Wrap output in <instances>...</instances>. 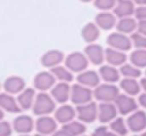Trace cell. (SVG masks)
I'll list each match as a JSON object with an SVG mask.
<instances>
[{"mask_svg": "<svg viewBox=\"0 0 146 136\" xmlns=\"http://www.w3.org/2000/svg\"><path fill=\"white\" fill-rule=\"evenodd\" d=\"M145 74H146V73H145Z\"/></svg>", "mask_w": 146, "mask_h": 136, "instance_id": "7dc6e473", "label": "cell"}, {"mask_svg": "<svg viewBox=\"0 0 146 136\" xmlns=\"http://www.w3.org/2000/svg\"><path fill=\"white\" fill-rule=\"evenodd\" d=\"M134 3L139 6H146V0H133Z\"/></svg>", "mask_w": 146, "mask_h": 136, "instance_id": "60d3db41", "label": "cell"}, {"mask_svg": "<svg viewBox=\"0 0 146 136\" xmlns=\"http://www.w3.org/2000/svg\"><path fill=\"white\" fill-rule=\"evenodd\" d=\"M116 115V108L109 102L101 103L99 106V119L102 122H108L112 120Z\"/></svg>", "mask_w": 146, "mask_h": 136, "instance_id": "44dd1931", "label": "cell"}, {"mask_svg": "<svg viewBox=\"0 0 146 136\" xmlns=\"http://www.w3.org/2000/svg\"><path fill=\"white\" fill-rule=\"evenodd\" d=\"M92 97V92L89 88L81 84H74L71 88V99L75 104L82 105L90 101Z\"/></svg>", "mask_w": 146, "mask_h": 136, "instance_id": "5b68a950", "label": "cell"}, {"mask_svg": "<svg viewBox=\"0 0 146 136\" xmlns=\"http://www.w3.org/2000/svg\"><path fill=\"white\" fill-rule=\"evenodd\" d=\"M63 128H64L68 133H70L72 136L79 135V134L83 133V132L85 131V126L82 123L77 122V121L69 122V123H67Z\"/></svg>", "mask_w": 146, "mask_h": 136, "instance_id": "4dcf8cb0", "label": "cell"}, {"mask_svg": "<svg viewBox=\"0 0 146 136\" xmlns=\"http://www.w3.org/2000/svg\"><path fill=\"white\" fill-rule=\"evenodd\" d=\"M0 104L5 110L9 112H19L20 111V105L16 103L14 97L6 94H2L0 96Z\"/></svg>", "mask_w": 146, "mask_h": 136, "instance_id": "4316f807", "label": "cell"}, {"mask_svg": "<svg viewBox=\"0 0 146 136\" xmlns=\"http://www.w3.org/2000/svg\"><path fill=\"white\" fill-rule=\"evenodd\" d=\"M77 80L79 84L86 88H94V86L97 88L100 82V78L99 75L94 71H84L78 75Z\"/></svg>", "mask_w": 146, "mask_h": 136, "instance_id": "7c38bea8", "label": "cell"}, {"mask_svg": "<svg viewBox=\"0 0 146 136\" xmlns=\"http://www.w3.org/2000/svg\"><path fill=\"white\" fill-rule=\"evenodd\" d=\"M52 95L58 102H64L71 95L70 86L67 82H59L52 88Z\"/></svg>", "mask_w": 146, "mask_h": 136, "instance_id": "ac0fdd59", "label": "cell"}, {"mask_svg": "<svg viewBox=\"0 0 146 136\" xmlns=\"http://www.w3.org/2000/svg\"><path fill=\"white\" fill-rule=\"evenodd\" d=\"M37 129L42 134L52 133L56 129V122L50 117H41L37 120Z\"/></svg>", "mask_w": 146, "mask_h": 136, "instance_id": "603a6c76", "label": "cell"}, {"mask_svg": "<svg viewBox=\"0 0 146 136\" xmlns=\"http://www.w3.org/2000/svg\"><path fill=\"white\" fill-rule=\"evenodd\" d=\"M120 88L129 95H135L140 92V84L136 82L135 78H124L120 82Z\"/></svg>", "mask_w": 146, "mask_h": 136, "instance_id": "d4e9b609", "label": "cell"}, {"mask_svg": "<svg viewBox=\"0 0 146 136\" xmlns=\"http://www.w3.org/2000/svg\"><path fill=\"white\" fill-rule=\"evenodd\" d=\"M106 136H118V135H115V134H113V133H107Z\"/></svg>", "mask_w": 146, "mask_h": 136, "instance_id": "ee69618b", "label": "cell"}, {"mask_svg": "<svg viewBox=\"0 0 146 136\" xmlns=\"http://www.w3.org/2000/svg\"><path fill=\"white\" fill-rule=\"evenodd\" d=\"M120 74L126 78H136L140 76L141 71L132 64H124L120 68Z\"/></svg>", "mask_w": 146, "mask_h": 136, "instance_id": "f546056e", "label": "cell"}, {"mask_svg": "<svg viewBox=\"0 0 146 136\" xmlns=\"http://www.w3.org/2000/svg\"><path fill=\"white\" fill-rule=\"evenodd\" d=\"M137 29H138V32H139L140 34L146 36V20L139 21V22H138V28Z\"/></svg>", "mask_w": 146, "mask_h": 136, "instance_id": "8d00e7d4", "label": "cell"}, {"mask_svg": "<svg viewBox=\"0 0 146 136\" xmlns=\"http://www.w3.org/2000/svg\"><path fill=\"white\" fill-rule=\"evenodd\" d=\"M117 108L122 114H127L137 108V104L133 97L126 94H119L115 99Z\"/></svg>", "mask_w": 146, "mask_h": 136, "instance_id": "8fae6325", "label": "cell"}, {"mask_svg": "<svg viewBox=\"0 0 146 136\" xmlns=\"http://www.w3.org/2000/svg\"><path fill=\"white\" fill-rule=\"evenodd\" d=\"M77 113L78 117L81 121L92 122L96 118V114H97L96 104L93 103V102H88L86 104L78 105Z\"/></svg>", "mask_w": 146, "mask_h": 136, "instance_id": "9c48e42d", "label": "cell"}, {"mask_svg": "<svg viewBox=\"0 0 146 136\" xmlns=\"http://www.w3.org/2000/svg\"><path fill=\"white\" fill-rule=\"evenodd\" d=\"M82 2H91V1H94V0H80Z\"/></svg>", "mask_w": 146, "mask_h": 136, "instance_id": "7bdbcfd3", "label": "cell"}, {"mask_svg": "<svg viewBox=\"0 0 146 136\" xmlns=\"http://www.w3.org/2000/svg\"><path fill=\"white\" fill-rule=\"evenodd\" d=\"M119 95L118 88L112 84H103L98 86L94 90V96L98 100L104 102H109L111 100H115Z\"/></svg>", "mask_w": 146, "mask_h": 136, "instance_id": "7a4b0ae2", "label": "cell"}, {"mask_svg": "<svg viewBox=\"0 0 146 136\" xmlns=\"http://www.w3.org/2000/svg\"><path fill=\"white\" fill-rule=\"evenodd\" d=\"M75 115V111L71 107L70 105H63L58 108V110L55 113V117L59 122L66 123V122L71 121L73 117Z\"/></svg>", "mask_w": 146, "mask_h": 136, "instance_id": "484cf974", "label": "cell"}, {"mask_svg": "<svg viewBox=\"0 0 146 136\" xmlns=\"http://www.w3.org/2000/svg\"><path fill=\"white\" fill-rule=\"evenodd\" d=\"M107 130L104 127H100L98 129H96V131L93 133V136H106L107 135Z\"/></svg>", "mask_w": 146, "mask_h": 136, "instance_id": "74e56055", "label": "cell"}, {"mask_svg": "<svg viewBox=\"0 0 146 136\" xmlns=\"http://www.w3.org/2000/svg\"><path fill=\"white\" fill-rule=\"evenodd\" d=\"M14 127L16 131L20 132V133H27V132L31 131L33 127L32 119L27 115L19 116L15 119Z\"/></svg>", "mask_w": 146, "mask_h": 136, "instance_id": "cb8c5ba5", "label": "cell"}, {"mask_svg": "<svg viewBox=\"0 0 146 136\" xmlns=\"http://www.w3.org/2000/svg\"><path fill=\"white\" fill-rule=\"evenodd\" d=\"M55 76L52 73L41 72L37 74L34 78V86L39 90H47L52 88L55 84Z\"/></svg>", "mask_w": 146, "mask_h": 136, "instance_id": "ba28073f", "label": "cell"}, {"mask_svg": "<svg viewBox=\"0 0 146 136\" xmlns=\"http://www.w3.org/2000/svg\"><path fill=\"white\" fill-rule=\"evenodd\" d=\"M0 134H1V136L10 135L11 129L8 123H6V122H2V123H1V126H0Z\"/></svg>", "mask_w": 146, "mask_h": 136, "instance_id": "d590c367", "label": "cell"}, {"mask_svg": "<svg viewBox=\"0 0 146 136\" xmlns=\"http://www.w3.org/2000/svg\"><path fill=\"white\" fill-rule=\"evenodd\" d=\"M139 102L142 106L146 107V94H143L139 96Z\"/></svg>", "mask_w": 146, "mask_h": 136, "instance_id": "ab89813d", "label": "cell"}, {"mask_svg": "<svg viewBox=\"0 0 146 136\" xmlns=\"http://www.w3.org/2000/svg\"><path fill=\"white\" fill-rule=\"evenodd\" d=\"M130 61L132 65L137 68L146 67V50H135L130 55Z\"/></svg>", "mask_w": 146, "mask_h": 136, "instance_id": "f1b7e54d", "label": "cell"}, {"mask_svg": "<svg viewBox=\"0 0 146 136\" xmlns=\"http://www.w3.org/2000/svg\"><path fill=\"white\" fill-rule=\"evenodd\" d=\"M134 16H135L136 20L144 21L146 20V6H138L136 7L135 12H134Z\"/></svg>", "mask_w": 146, "mask_h": 136, "instance_id": "e575fe53", "label": "cell"}, {"mask_svg": "<svg viewBox=\"0 0 146 136\" xmlns=\"http://www.w3.org/2000/svg\"><path fill=\"white\" fill-rule=\"evenodd\" d=\"M131 42L132 45L137 50H146V36L140 34L139 32L133 33L131 35Z\"/></svg>", "mask_w": 146, "mask_h": 136, "instance_id": "d6a6232c", "label": "cell"}, {"mask_svg": "<svg viewBox=\"0 0 146 136\" xmlns=\"http://www.w3.org/2000/svg\"><path fill=\"white\" fill-rule=\"evenodd\" d=\"M51 73L53 74V76H55V78L59 80L61 82H70L73 80V75L69 69H67L66 67L62 66H57L55 68L51 69Z\"/></svg>", "mask_w": 146, "mask_h": 136, "instance_id": "7402d4cb", "label": "cell"}, {"mask_svg": "<svg viewBox=\"0 0 146 136\" xmlns=\"http://www.w3.org/2000/svg\"><path fill=\"white\" fill-rule=\"evenodd\" d=\"M111 128L114 132H116L119 135H125L127 133V128H126L123 119H121V118H117L114 121H112Z\"/></svg>", "mask_w": 146, "mask_h": 136, "instance_id": "836d02e7", "label": "cell"}, {"mask_svg": "<svg viewBox=\"0 0 146 136\" xmlns=\"http://www.w3.org/2000/svg\"><path fill=\"white\" fill-rule=\"evenodd\" d=\"M140 84H141L142 88H143V90L146 92V78H142V80H141V82H140Z\"/></svg>", "mask_w": 146, "mask_h": 136, "instance_id": "b9f144b4", "label": "cell"}, {"mask_svg": "<svg viewBox=\"0 0 146 136\" xmlns=\"http://www.w3.org/2000/svg\"><path fill=\"white\" fill-rule=\"evenodd\" d=\"M63 54L58 50H51L46 52L41 58V64L46 68H55L63 61Z\"/></svg>", "mask_w": 146, "mask_h": 136, "instance_id": "4fadbf2b", "label": "cell"}, {"mask_svg": "<svg viewBox=\"0 0 146 136\" xmlns=\"http://www.w3.org/2000/svg\"><path fill=\"white\" fill-rule=\"evenodd\" d=\"M55 107L54 100L47 94L41 92L37 95L34 104V113L38 115L50 113Z\"/></svg>", "mask_w": 146, "mask_h": 136, "instance_id": "277c9868", "label": "cell"}, {"mask_svg": "<svg viewBox=\"0 0 146 136\" xmlns=\"http://www.w3.org/2000/svg\"><path fill=\"white\" fill-rule=\"evenodd\" d=\"M135 9V3L133 0H117L116 6L113 9V13L116 17L122 19L134 15Z\"/></svg>", "mask_w": 146, "mask_h": 136, "instance_id": "8992f818", "label": "cell"}, {"mask_svg": "<svg viewBox=\"0 0 146 136\" xmlns=\"http://www.w3.org/2000/svg\"><path fill=\"white\" fill-rule=\"evenodd\" d=\"M95 24L103 30H110L117 24L115 14L110 12L98 13L95 16Z\"/></svg>", "mask_w": 146, "mask_h": 136, "instance_id": "30bf717a", "label": "cell"}, {"mask_svg": "<svg viewBox=\"0 0 146 136\" xmlns=\"http://www.w3.org/2000/svg\"><path fill=\"white\" fill-rule=\"evenodd\" d=\"M25 88V82L20 76H10L4 82V88L10 94H17L23 92Z\"/></svg>", "mask_w": 146, "mask_h": 136, "instance_id": "e0dca14e", "label": "cell"}, {"mask_svg": "<svg viewBox=\"0 0 146 136\" xmlns=\"http://www.w3.org/2000/svg\"><path fill=\"white\" fill-rule=\"evenodd\" d=\"M99 76L102 78V80H105L106 84H112L118 82L120 78V74L115 67L111 65H105L102 66L99 70Z\"/></svg>", "mask_w": 146, "mask_h": 136, "instance_id": "9a60e30c", "label": "cell"}, {"mask_svg": "<svg viewBox=\"0 0 146 136\" xmlns=\"http://www.w3.org/2000/svg\"><path fill=\"white\" fill-rule=\"evenodd\" d=\"M85 55L88 61L94 65H101L105 59V51L100 45L90 44L85 48Z\"/></svg>", "mask_w": 146, "mask_h": 136, "instance_id": "52a82bcc", "label": "cell"}, {"mask_svg": "<svg viewBox=\"0 0 146 136\" xmlns=\"http://www.w3.org/2000/svg\"><path fill=\"white\" fill-rule=\"evenodd\" d=\"M143 136H146V132H145V133L143 134Z\"/></svg>", "mask_w": 146, "mask_h": 136, "instance_id": "f6af8a7d", "label": "cell"}, {"mask_svg": "<svg viewBox=\"0 0 146 136\" xmlns=\"http://www.w3.org/2000/svg\"><path fill=\"white\" fill-rule=\"evenodd\" d=\"M34 94H35V92L32 88H26V90H23L18 96V102H19L20 107L24 108V109L30 108L33 103Z\"/></svg>", "mask_w": 146, "mask_h": 136, "instance_id": "83f0119b", "label": "cell"}, {"mask_svg": "<svg viewBox=\"0 0 146 136\" xmlns=\"http://www.w3.org/2000/svg\"><path fill=\"white\" fill-rule=\"evenodd\" d=\"M65 66L67 69L74 73H82L88 67V59L86 55L79 52L70 54L65 60Z\"/></svg>", "mask_w": 146, "mask_h": 136, "instance_id": "6da1fadb", "label": "cell"}, {"mask_svg": "<svg viewBox=\"0 0 146 136\" xmlns=\"http://www.w3.org/2000/svg\"><path fill=\"white\" fill-rule=\"evenodd\" d=\"M53 136H72V135H71L70 133H68V132H67L66 130L63 128L62 130H59V131H57Z\"/></svg>", "mask_w": 146, "mask_h": 136, "instance_id": "f35d334b", "label": "cell"}, {"mask_svg": "<svg viewBox=\"0 0 146 136\" xmlns=\"http://www.w3.org/2000/svg\"><path fill=\"white\" fill-rule=\"evenodd\" d=\"M107 44L110 46V48L121 51V52L130 50L132 47L131 39L128 38L125 34H122L120 32L110 34L107 38Z\"/></svg>", "mask_w": 146, "mask_h": 136, "instance_id": "3957f363", "label": "cell"}, {"mask_svg": "<svg viewBox=\"0 0 146 136\" xmlns=\"http://www.w3.org/2000/svg\"><path fill=\"white\" fill-rule=\"evenodd\" d=\"M99 27L95 23H87L82 29V38L87 43H93L99 38Z\"/></svg>", "mask_w": 146, "mask_h": 136, "instance_id": "ffe728a7", "label": "cell"}, {"mask_svg": "<svg viewBox=\"0 0 146 136\" xmlns=\"http://www.w3.org/2000/svg\"><path fill=\"white\" fill-rule=\"evenodd\" d=\"M116 28H117L118 32L122 33V34H130L138 28V23L134 18L131 17H126V18H122L116 24Z\"/></svg>", "mask_w": 146, "mask_h": 136, "instance_id": "d6986e66", "label": "cell"}, {"mask_svg": "<svg viewBox=\"0 0 146 136\" xmlns=\"http://www.w3.org/2000/svg\"><path fill=\"white\" fill-rule=\"evenodd\" d=\"M116 3H117V0H94L93 1L94 6L103 12H108L111 9H114Z\"/></svg>", "mask_w": 146, "mask_h": 136, "instance_id": "1f68e13d", "label": "cell"}, {"mask_svg": "<svg viewBox=\"0 0 146 136\" xmlns=\"http://www.w3.org/2000/svg\"><path fill=\"white\" fill-rule=\"evenodd\" d=\"M36 136H40V135H36Z\"/></svg>", "mask_w": 146, "mask_h": 136, "instance_id": "bcb514c9", "label": "cell"}, {"mask_svg": "<svg viewBox=\"0 0 146 136\" xmlns=\"http://www.w3.org/2000/svg\"><path fill=\"white\" fill-rule=\"evenodd\" d=\"M128 126L132 131H141L146 127V114L143 111H137L128 118Z\"/></svg>", "mask_w": 146, "mask_h": 136, "instance_id": "2e32d148", "label": "cell"}, {"mask_svg": "<svg viewBox=\"0 0 146 136\" xmlns=\"http://www.w3.org/2000/svg\"><path fill=\"white\" fill-rule=\"evenodd\" d=\"M105 60L108 62V64L113 67L123 66L127 60V56L121 51L108 48L105 50Z\"/></svg>", "mask_w": 146, "mask_h": 136, "instance_id": "5bb4252c", "label": "cell"}]
</instances>
